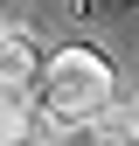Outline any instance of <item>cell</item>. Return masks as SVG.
<instances>
[{
    "instance_id": "obj_2",
    "label": "cell",
    "mask_w": 139,
    "mask_h": 146,
    "mask_svg": "<svg viewBox=\"0 0 139 146\" xmlns=\"http://www.w3.org/2000/svg\"><path fill=\"white\" fill-rule=\"evenodd\" d=\"M0 84H7V90H28L35 84V35L28 28H7V35H0Z\"/></svg>"
},
{
    "instance_id": "obj_1",
    "label": "cell",
    "mask_w": 139,
    "mask_h": 146,
    "mask_svg": "<svg viewBox=\"0 0 139 146\" xmlns=\"http://www.w3.org/2000/svg\"><path fill=\"white\" fill-rule=\"evenodd\" d=\"M118 104V84H111V63L97 49H56L42 70V111L56 118H104Z\"/></svg>"
},
{
    "instance_id": "obj_3",
    "label": "cell",
    "mask_w": 139,
    "mask_h": 146,
    "mask_svg": "<svg viewBox=\"0 0 139 146\" xmlns=\"http://www.w3.org/2000/svg\"><path fill=\"white\" fill-rule=\"evenodd\" d=\"M132 104H139V98H132Z\"/></svg>"
}]
</instances>
